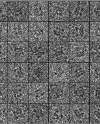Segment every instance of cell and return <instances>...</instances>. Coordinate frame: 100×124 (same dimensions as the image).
Listing matches in <instances>:
<instances>
[{"mask_svg":"<svg viewBox=\"0 0 100 124\" xmlns=\"http://www.w3.org/2000/svg\"><path fill=\"white\" fill-rule=\"evenodd\" d=\"M49 83H69V62H49Z\"/></svg>","mask_w":100,"mask_h":124,"instance_id":"23","label":"cell"},{"mask_svg":"<svg viewBox=\"0 0 100 124\" xmlns=\"http://www.w3.org/2000/svg\"><path fill=\"white\" fill-rule=\"evenodd\" d=\"M69 83L90 82V62H69Z\"/></svg>","mask_w":100,"mask_h":124,"instance_id":"20","label":"cell"},{"mask_svg":"<svg viewBox=\"0 0 100 124\" xmlns=\"http://www.w3.org/2000/svg\"><path fill=\"white\" fill-rule=\"evenodd\" d=\"M8 62H29V42H8Z\"/></svg>","mask_w":100,"mask_h":124,"instance_id":"4","label":"cell"},{"mask_svg":"<svg viewBox=\"0 0 100 124\" xmlns=\"http://www.w3.org/2000/svg\"><path fill=\"white\" fill-rule=\"evenodd\" d=\"M29 103H49V83H29Z\"/></svg>","mask_w":100,"mask_h":124,"instance_id":"18","label":"cell"},{"mask_svg":"<svg viewBox=\"0 0 100 124\" xmlns=\"http://www.w3.org/2000/svg\"><path fill=\"white\" fill-rule=\"evenodd\" d=\"M8 83H29V62H8Z\"/></svg>","mask_w":100,"mask_h":124,"instance_id":"10","label":"cell"},{"mask_svg":"<svg viewBox=\"0 0 100 124\" xmlns=\"http://www.w3.org/2000/svg\"><path fill=\"white\" fill-rule=\"evenodd\" d=\"M8 22H29V1H8Z\"/></svg>","mask_w":100,"mask_h":124,"instance_id":"1","label":"cell"},{"mask_svg":"<svg viewBox=\"0 0 100 124\" xmlns=\"http://www.w3.org/2000/svg\"><path fill=\"white\" fill-rule=\"evenodd\" d=\"M90 62H100V42H90Z\"/></svg>","mask_w":100,"mask_h":124,"instance_id":"26","label":"cell"},{"mask_svg":"<svg viewBox=\"0 0 100 124\" xmlns=\"http://www.w3.org/2000/svg\"><path fill=\"white\" fill-rule=\"evenodd\" d=\"M49 22H29V42H49Z\"/></svg>","mask_w":100,"mask_h":124,"instance_id":"16","label":"cell"},{"mask_svg":"<svg viewBox=\"0 0 100 124\" xmlns=\"http://www.w3.org/2000/svg\"><path fill=\"white\" fill-rule=\"evenodd\" d=\"M69 1H49V22H69Z\"/></svg>","mask_w":100,"mask_h":124,"instance_id":"2","label":"cell"},{"mask_svg":"<svg viewBox=\"0 0 100 124\" xmlns=\"http://www.w3.org/2000/svg\"><path fill=\"white\" fill-rule=\"evenodd\" d=\"M90 124H100V103L90 104Z\"/></svg>","mask_w":100,"mask_h":124,"instance_id":"27","label":"cell"},{"mask_svg":"<svg viewBox=\"0 0 100 124\" xmlns=\"http://www.w3.org/2000/svg\"><path fill=\"white\" fill-rule=\"evenodd\" d=\"M69 103H90V83H70Z\"/></svg>","mask_w":100,"mask_h":124,"instance_id":"24","label":"cell"},{"mask_svg":"<svg viewBox=\"0 0 100 124\" xmlns=\"http://www.w3.org/2000/svg\"><path fill=\"white\" fill-rule=\"evenodd\" d=\"M49 42H29V62H49Z\"/></svg>","mask_w":100,"mask_h":124,"instance_id":"7","label":"cell"},{"mask_svg":"<svg viewBox=\"0 0 100 124\" xmlns=\"http://www.w3.org/2000/svg\"><path fill=\"white\" fill-rule=\"evenodd\" d=\"M0 85V103H8V83H1Z\"/></svg>","mask_w":100,"mask_h":124,"instance_id":"35","label":"cell"},{"mask_svg":"<svg viewBox=\"0 0 100 124\" xmlns=\"http://www.w3.org/2000/svg\"><path fill=\"white\" fill-rule=\"evenodd\" d=\"M90 103H100V83H90Z\"/></svg>","mask_w":100,"mask_h":124,"instance_id":"30","label":"cell"},{"mask_svg":"<svg viewBox=\"0 0 100 124\" xmlns=\"http://www.w3.org/2000/svg\"><path fill=\"white\" fill-rule=\"evenodd\" d=\"M0 62H8V42H0Z\"/></svg>","mask_w":100,"mask_h":124,"instance_id":"34","label":"cell"},{"mask_svg":"<svg viewBox=\"0 0 100 124\" xmlns=\"http://www.w3.org/2000/svg\"><path fill=\"white\" fill-rule=\"evenodd\" d=\"M0 42H8V22H0Z\"/></svg>","mask_w":100,"mask_h":124,"instance_id":"31","label":"cell"},{"mask_svg":"<svg viewBox=\"0 0 100 124\" xmlns=\"http://www.w3.org/2000/svg\"><path fill=\"white\" fill-rule=\"evenodd\" d=\"M90 42H100V22H90Z\"/></svg>","mask_w":100,"mask_h":124,"instance_id":"29","label":"cell"},{"mask_svg":"<svg viewBox=\"0 0 100 124\" xmlns=\"http://www.w3.org/2000/svg\"><path fill=\"white\" fill-rule=\"evenodd\" d=\"M69 22H49V42H69Z\"/></svg>","mask_w":100,"mask_h":124,"instance_id":"13","label":"cell"},{"mask_svg":"<svg viewBox=\"0 0 100 124\" xmlns=\"http://www.w3.org/2000/svg\"><path fill=\"white\" fill-rule=\"evenodd\" d=\"M69 22H90V1H70Z\"/></svg>","mask_w":100,"mask_h":124,"instance_id":"8","label":"cell"},{"mask_svg":"<svg viewBox=\"0 0 100 124\" xmlns=\"http://www.w3.org/2000/svg\"><path fill=\"white\" fill-rule=\"evenodd\" d=\"M69 103H49V124H69Z\"/></svg>","mask_w":100,"mask_h":124,"instance_id":"5","label":"cell"},{"mask_svg":"<svg viewBox=\"0 0 100 124\" xmlns=\"http://www.w3.org/2000/svg\"><path fill=\"white\" fill-rule=\"evenodd\" d=\"M70 124H90L89 103H70Z\"/></svg>","mask_w":100,"mask_h":124,"instance_id":"17","label":"cell"},{"mask_svg":"<svg viewBox=\"0 0 100 124\" xmlns=\"http://www.w3.org/2000/svg\"><path fill=\"white\" fill-rule=\"evenodd\" d=\"M8 104V124H29V103Z\"/></svg>","mask_w":100,"mask_h":124,"instance_id":"9","label":"cell"},{"mask_svg":"<svg viewBox=\"0 0 100 124\" xmlns=\"http://www.w3.org/2000/svg\"><path fill=\"white\" fill-rule=\"evenodd\" d=\"M90 83H100V62H90Z\"/></svg>","mask_w":100,"mask_h":124,"instance_id":"28","label":"cell"},{"mask_svg":"<svg viewBox=\"0 0 100 124\" xmlns=\"http://www.w3.org/2000/svg\"><path fill=\"white\" fill-rule=\"evenodd\" d=\"M0 82L8 83V62H0Z\"/></svg>","mask_w":100,"mask_h":124,"instance_id":"36","label":"cell"},{"mask_svg":"<svg viewBox=\"0 0 100 124\" xmlns=\"http://www.w3.org/2000/svg\"><path fill=\"white\" fill-rule=\"evenodd\" d=\"M8 42H29V22H8Z\"/></svg>","mask_w":100,"mask_h":124,"instance_id":"14","label":"cell"},{"mask_svg":"<svg viewBox=\"0 0 100 124\" xmlns=\"http://www.w3.org/2000/svg\"><path fill=\"white\" fill-rule=\"evenodd\" d=\"M69 42H90V22H69Z\"/></svg>","mask_w":100,"mask_h":124,"instance_id":"22","label":"cell"},{"mask_svg":"<svg viewBox=\"0 0 100 124\" xmlns=\"http://www.w3.org/2000/svg\"><path fill=\"white\" fill-rule=\"evenodd\" d=\"M90 22H100V1H90Z\"/></svg>","mask_w":100,"mask_h":124,"instance_id":"25","label":"cell"},{"mask_svg":"<svg viewBox=\"0 0 100 124\" xmlns=\"http://www.w3.org/2000/svg\"><path fill=\"white\" fill-rule=\"evenodd\" d=\"M29 83H8V103H29Z\"/></svg>","mask_w":100,"mask_h":124,"instance_id":"19","label":"cell"},{"mask_svg":"<svg viewBox=\"0 0 100 124\" xmlns=\"http://www.w3.org/2000/svg\"><path fill=\"white\" fill-rule=\"evenodd\" d=\"M49 1H29V22H49Z\"/></svg>","mask_w":100,"mask_h":124,"instance_id":"3","label":"cell"},{"mask_svg":"<svg viewBox=\"0 0 100 124\" xmlns=\"http://www.w3.org/2000/svg\"><path fill=\"white\" fill-rule=\"evenodd\" d=\"M49 62H29V83H49Z\"/></svg>","mask_w":100,"mask_h":124,"instance_id":"15","label":"cell"},{"mask_svg":"<svg viewBox=\"0 0 100 124\" xmlns=\"http://www.w3.org/2000/svg\"><path fill=\"white\" fill-rule=\"evenodd\" d=\"M69 84L49 83V103H69Z\"/></svg>","mask_w":100,"mask_h":124,"instance_id":"11","label":"cell"},{"mask_svg":"<svg viewBox=\"0 0 100 124\" xmlns=\"http://www.w3.org/2000/svg\"><path fill=\"white\" fill-rule=\"evenodd\" d=\"M0 22H8V1H0Z\"/></svg>","mask_w":100,"mask_h":124,"instance_id":"32","label":"cell"},{"mask_svg":"<svg viewBox=\"0 0 100 124\" xmlns=\"http://www.w3.org/2000/svg\"><path fill=\"white\" fill-rule=\"evenodd\" d=\"M49 124V103H29V124Z\"/></svg>","mask_w":100,"mask_h":124,"instance_id":"12","label":"cell"},{"mask_svg":"<svg viewBox=\"0 0 100 124\" xmlns=\"http://www.w3.org/2000/svg\"><path fill=\"white\" fill-rule=\"evenodd\" d=\"M0 124H8V103H0Z\"/></svg>","mask_w":100,"mask_h":124,"instance_id":"33","label":"cell"},{"mask_svg":"<svg viewBox=\"0 0 100 124\" xmlns=\"http://www.w3.org/2000/svg\"><path fill=\"white\" fill-rule=\"evenodd\" d=\"M69 42H49V62H69Z\"/></svg>","mask_w":100,"mask_h":124,"instance_id":"6","label":"cell"},{"mask_svg":"<svg viewBox=\"0 0 100 124\" xmlns=\"http://www.w3.org/2000/svg\"><path fill=\"white\" fill-rule=\"evenodd\" d=\"M69 42V62H90V42Z\"/></svg>","mask_w":100,"mask_h":124,"instance_id":"21","label":"cell"}]
</instances>
